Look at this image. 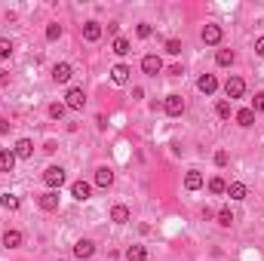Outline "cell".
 <instances>
[{
  "mask_svg": "<svg viewBox=\"0 0 264 261\" xmlns=\"http://www.w3.org/2000/svg\"><path fill=\"white\" fill-rule=\"evenodd\" d=\"M65 108H68V111H83V108H86V92H83V86H71V89H68Z\"/></svg>",
  "mask_w": 264,
  "mask_h": 261,
  "instance_id": "obj_1",
  "label": "cell"
},
{
  "mask_svg": "<svg viewBox=\"0 0 264 261\" xmlns=\"http://www.w3.org/2000/svg\"><path fill=\"white\" fill-rule=\"evenodd\" d=\"M43 184H46L49 190H59V187L65 184V169H62V166H49V169L43 172Z\"/></svg>",
  "mask_w": 264,
  "mask_h": 261,
  "instance_id": "obj_2",
  "label": "cell"
},
{
  "mask_svg": "<svg viewBox=\"0 0 264 261\" xmlns=\"http://www.w3.org/2000/svg\"><path fill=\"white\" fill-rule=\"evenodd\" d=\"M142 71H145L148 77H157V74L163 71V59L157 56V52H148V56L142 59Z\"/></svg>",
  "mask_w": 264,
  "mask_h": 261,
  "instance_id": "obj_3",
  "label": "cell"
},
{
  "mask_svg": "<svg viewBox=\"0 0 264 261\" xmlns=\"http://www.w3.org/2000/svg\"><path fill=\"white\" fill-rule=\"evenodd\" d=\"M224 92H227V98H243V92H246V80L243 77H227V83H224Z\"/></svg>",
  "mask_w": 264,
  "mask_h": 261,
  "instance_id": "obj_4",
  "label": "cell"
},
{
  "mask_svg": "<svg viewBox=\"0 0 264 261\" xmlns=\"http://www.w3.org/2000/svg\"><path fill=\"white\" fill-rule=\"evenodd\" d=\"M163 111H166L169 117H181V114H184V98H181V95H175V92H172V95H166Z\"/></svg>",
  "mask_w": 264,
  "mask_h": 261,
  "instance_id": "obj_5",
  "label": "cell"
},
{
  "mask_svg": "<svg viewBox=\"0 0 264 261\" xmlns=\"http://www.w3.org/2000/svg\"><path fill=\"white\" fill-rule=\"evenodd\" d=\"M71 77H74V68L68 65V62H59L56 68H52V83H71Z\"/></svg>",
  "mask_w": 264,
  "mask_h": 261,
  "instance_id": "obj_6",
  "label": "cell"
},
{
  "mask_svg": "<svg viewBox=\"0 0 264 261\" xmlns=\"http://www.w3.org/2000/svg\"><path fill=\"white\" fill-rule=\"evenodd\" d=\"M12 154H15V160H31V157H34V142H31V138H19L15 148H12Z\"/></svg>",
  "mask_w": 264,
  "mask_h": 261,
  "instance_id": "obj_7",
  "label": "cell"
},
{
  "mask_svg": "<svg viewBox=\"0 0 264 261\" xmlns=\"http://www.w3.org/2000/svg\"><path fill=\"white\" fill-rule=\"evenodd\" d=\"M221 25H203V34H200V37H203V43H209V46H218L221 43Z\"/></svg>",
  "mask_w": 264,
  "mask_h": 261,
  "instance_id": "obj_8",
  "label": "cell"
},
{
  "mask_svg": "<svg viewBox=\"0 0 264 261\" xmlns=\"http://www.w3.org/2000/svg\"><path fill=\"white\" fill-rule=\"evenodd\" d=\"M197 89H200L203 95H215V92H218V77H215V74H203V77L197 80Z\"/></svg>",
  "mask_w": 264,
  "mask_h": 261,
  "instance_id": "obj_9",
  "label": "cell"
},
{
  "mask_svg": "<svg viewBox=\"0 0 264 261\" xmlns=\"http://www.w3.org/2000/svg\"><path fill=\"white\" fill-rule=\"evenodd\" d=\"M37 203H40L43 212H56V209H59V190H46V194L37 197Z\"/></svg>",
  "mask_w": 264,
  "mask_h": 261,
  "instance_id": "obj_10",
  "label": "cell"
},
{
  "mask_svg": "<svg viewBox=\"0 0 264 261\" xmlns=\"http://www.w3.org/2000/svg\"><path fill=\"white\" fill-rule=\"evenodd\" d=\"M71 197L80 200V203H83V200H89V197H92V184H89V181H83V178L74 181V184H71Z\"/></svg>",
  "mask_w": 264,
  "mask_h": 261,
  "instance_id": "obj_11",
  "label": "cell"
},
{
  "mask_svg": "<svg viewBox=\"0 0 264 261\" xmlns=\"http://www.w3.org/2000/svg\"><path fill=\"white\" fill-rule=\"evenodd\" d=\"M74 255H77L80 261L92 258V255H95V243H92V240H77V243H74Z\"/></svg>",
  "mask_w": 264,
  "mask_h": 261,
  "instance_id": "obj_12",
  "label": "cell"
},
{
  "mask_svg": "<svg viewBox=\"0 0 264 261\" xmlns=\"http://www.w3.org/2000/svg\"><path fill=\"white\" fill-rule=\"evenodd\" d=\"M114 184V169L111 166H98L95 169V187H111Z\"/></svg>",
  "mask_w": 264,
  "mask_h": 261,
  "instance_id": "obj_13",
  "label": "cell"
},
{
  "mask_svg": "<svg viewBox=\"0 0 264 261\" xmlns=\"http://www.w3.org/2000/svg\"><path fill=\"white\" fill-rule=\"evenodd\" d=\"M129 74H132V68H129V65H123V62L111 68V80H114L117 86H123V83H126V80H129Z\"/></svg>",
  "mask_w": 264,
  "mask_h": 261,
  "instance_id": "obj_14",
  "label": "cell"
},
{
  "mask_svg": "<svg viewBox=\"0 0 264 261\" xmlns=\"http://www.w3.org/2000/svg\"><path fill=\"white\" fill-rule=\"evenodd\" d=\"M234 120H237V126H243V129H249V126L255 123V111H252V108H240V111L234 114Z\"/></svg>",
  "mask_w": 264,
  "mask_h": 261,
  "instance_id": "obj_15",
  "label": "cell"
},
{
  "mask_svg": "<svg viewBox=\"0 0 264 261\" xmlns=\"http://www.w3.org/2000/svg\"><path fill=\"white\" fill-rule=\"evenodd\" d=\"M129 218H132V212H129L123 203H117V206L111 209V221H114V224H129Z\"/></svg>",
  "mask_w": 264,
  "mask_h": 261,
  "instance_id": "obj_16",
  "label": "cell"
},
{
  "mask_svg": "<svg viewBox=\"0 0 264 261\" xmlns=\"http://www.w3.org/2000/svg\"><path fill=\"white\" fill-rule=\"evenodd\" d=\"M101 31H104V28H101L98 22H86V25H83V40H89V43H95V40L101 37Z\"/></svg>",
  "mask_w": 264,
  "mask_h": 261,
  "instance_id": "obj_17",
  "label": "cell"
},
{
  "mask_svg": "<svg viewBox=\"0 0 264 261\" xmlns=\"http://www.w3.org/2000/svg\"><path fill=\"white\" fill-rule=\"evenodd\" d=\"M184 187H187V190H200V187H203V172H200V169H190L187 175H184Z\"/></svg>",
  "mask_w": 264,
  "mask_h": 261,
  "instance_id": "obj_18",
  "label": "cell"
},
{
  "mask_svg": "<svg viewBox=\"0 0 264 261\" xmlns=\"http://www.w3.org/2000/svg\"><path fill=\"white\" fill-rule=\"evenodd\" d=\"M15 169V154L12 148H3L0 151V172H12Z\"/></svg>",
  "mask_w": 264,
  "mask_h": 261,
  "instance_id": "obj_19",
  "label": "cell"
},
{
  "mask_svg": "<svg viewBox=\"0 0 264 261\" xmlns=\"http://www.w3.org/2000/svg\"><path fill=\"white\" fill-rule=\"evenodd\" d=\"M246 194H249V187H246L243 181H231V184H227V197H231V200H246Z\"/></svg>",
  "mask_w": 264,
  "mask_h": 261,
  "instance_id": "obj_20",
  "label": "cell"
},
{
  "mask_svg": "<svg viewBox=\"0 0 264 261\" xmlns=\"http://www.w3.org/2000/svg\"><path fill=\"white\" fill-rule=\"evenodd\" d=\"M234 59H237V56H234V49H218V52H215L218 68H231V65H234Z\"/></svg>",
  "mask_w": 264,
  "mask_h": 261,
  "instance_id": "obj_21",
  "label": "cell"
},
{
  "mask_svg": "<svg viewBox=\"0 0 264 261\" xmlns=\"http://www.w3.org/2000/svg\"><path fill=\"white\" fill-rule=\"evenodd\" d=\"M3 246L6 249H19L22 246V231H6L3 234Z\"/></svg>",
  "mask_w": 264,
  "mask_h": 261,
  "instance_id": "obj_22",
  "label": "cell"
},
{
  "mask_svg": "<svg viewBox=\"0 0 264 261\" xmlns=\"http://www.w3.org/2000/svg\"><path fill=\"white\" fill-rule=\"evenodd\" d=\"M111 49L117 52V56H129V52H132V43H129L126 37H114V43H111Z\"/></svg>",
  "mask_w": 264,
  "mask_h": 261,
  "instance_id": "obj_23",
  "label": "cell"
},
{
  "mask_svg": "<svg viewBox=\"0 0 264 261\" xmlns=\"http://www.w3.org/2000/svg\"><path fill=\"white\" fill-rule=\"evenodd\" d=\"M126 261H148V249L145 246H129L126 249Z\"/></svg>",
  "mask_w": 264,
  "mask_h": 261,
  "instance_id": "obj_24",
  "label": "cell"
},
{
  "mask_svg": "<svg viewBox=\"0 0 264 261\" xmlns=\"http://www.w3.org/2000/svg\"><path fill=\"white\" fill-rule=\"evenodd\" d=\"M0 206H3V209H9V212H15V209L22 206V200L15 197V194H0Z\"/></svg>",
  "mask_w": 264,
  "mask_h": 261,
  "instance_id": "obj_25",
  "label": "cell"
},
{
  "mask_svg": "<svg viewBox=\"0 0 264 261\" xmlns=\"http://www.w3.org/2000/svg\"><path fill=\"white\" fill-rule=\"evenodd\" d=\"M215 218H218V224H221V228H231V224L237 221L231 209H218V212H215Z\"/></svg>",
  "mask_w": 264,
  "mask_h": 261,
  "instance_id": "obj_26",
  "label": "cell"
},
{
  "mask_svg": "<svg viewBox=\"0 0 264 261\" xmlns=\"http://www.w3.org/2000/svg\"><path fill=\"white\" fill-rule=\"evenodd\" d=\"M12 49H15V46H12L9 37H0V62H6V59L12 56Z\"/></svg>",
  "mask_w": 264,
  "mask_h": 261,
  "instance_id": "obj_27",
  "label": "cell"
},
{
  "mask_svg": "<svg viewBox=\"0 0 264 261\" xmlns=\"http://www.w3.org/2000/svg\"><path fill=\"white\" fill-rule=\"evenodd\" d=\"M65 114H68L65 101H52V104H49V117H52V120H62Z\"/></svg>",
  "mask_w": 264,
  "mask_h": 261,
  "instance_id": "obj_28",
  "label": "cell"
},
{
  "mask_svg": "<svg viewBox=\"0 0 264 261\" xmlns=\"http://www.w3.org/2000/svg\"><path fill=\"white\" fill-rule=\"evenodd\" d=\"M209 190H212V194H227V181L224 178H209Z\"/></svg>",
  "mask_w": 264,
  "mask_h": 261,
  "instance_id": "obj_29",
  "label": "cell"
},
{
  "mask_svg": "<svg viewBox=\"0 0 264 261\" xmlns=\"http://www.w3.org/2000/svg\"><path fill=\"white\" fill-rule=\"evenodd\" d=\"M62 37V25L59 22H49L46 25V40H59Z\"/></svg>",
  "mask_w": 264,
  "mask_h": 261,
  "instance_id": "obj_30",
  "label": "cell"
},
{
  "mask_svg": "<svg viewBox=\"0 0 264 261\" xmlns=\"http://www.w3.org/2000/svg\"><path fill=\"white\" fill-rule=\"evenodd\" d=\"M215 114H218L221 120H227V117H231V101H227V98H221V101L215 104Z\"/></svg>",
  "mask_w": 264,
  "mask_h": 261,
  "instance_id": "obj_31",
  "label": "cell"
},
{
  "mask_svg": "<svg viewBox=\"0 0 264 261\" xmlns=\"http://www.w3.org/2000/svg\"><path fill=\"white\" fill-rule=\"evenodd\" d=\"M135 34H138V37H142V40H148V37H151V34H154V28H151L148 22H138V28H135Z\"/></svg>",
  "mask_w": 264,
  "mask_h": 261,
  "instance_id": "obj_32",
  "label": "cell"
},
{
  "mask_svg": "<svg viewBox=\"0 0 264 261\" xmlns=\"http://www.w3.org/2000/svg\"><path fill=\"white\" fill-rule=\"evenodd\" d=\"M166 52H169V56H178V52H181V40L169 37V40H166Z\"/></svg>",
  "mask_w": 264,
  "mask_h": 261,
  "instance_id": "obj_33",
  "label": "cell"
},
{
  "mask_svg": "<svg viewBox=\"0 0 264 261\" xmlns=\"http://www.w3.org/2000/svg\"><path fill=\"white\" fill-rule=\"evenodd\" d=\"M252 111H264V92H255V98H252Z\"/></svg>",
  "mask_w": 264,
  "mask_h": 261,
  "instance_id": "obj_34",
  "label": "cell"
},
{
  "mask_svg": "<svg viewBox=\"0 0 264 261\" xmlns=\"http://www.w3.org/2000/svg\"><path fill=\"white\" fill-rule=\"evenodd\" d=\"M227 160H231L227 151H215V166H227Z\"/></svg>",
  "mask_w": 264,
  "mask_h": 261,
  "instance_id": "obj_35",
  "label": "cell"
},
{
  "mask_svg": "<svg viewBox=\"0 0 264 261\" xmlns=\"http://www.w3.org/2000/svg\"><path fill=\"white\" fill-rule=\"evenodd\" d=\"M181 74H184L181 65H169V77H181Z\"/></svg>",
  "mask_w": 264,
  "mask_h": 261,
  "instance_id": "obj_36",
  "label": "cell"
},
{
  "mask_svg": "<svg viewBox=\"0 0 264 261\" xmlns=\"http://www.w3.org/2000/svg\"><path fill=\"white\" fill-rule=\"evenodd\" d=\"M9 126H12L9 120H6V117H0V135H6V132H9Z\"/></svg>",
  "mask_w": 264,
  "mask_h": 261,
  "instance_id": "obj_37",
  "label": "cell"
},
{
  "mask_svg": "<svg viewBox=\"0 0 264 261\" xmlns=\"http://www.w3.org/2000/svg\"><path fill=\"white\" fill-rule=\"evenodd\" d=\"M255 52H258V56H261V59H264V34H261V37H258V40H255Z\"/></svg>",
  "mask_w": 264,
  "mask_h": 261,
  "instance_id": "obj_38",
  "label": "cell"
},
{
  "mask_svg": "<svg viewBox=\"0 0 264 261\" xmlns=\"http://www.w3.org/2000/svg\"><path fill=\"white\" fill-rule=\"evenodd\" d=\"M95 123H98V129H108V117L98 114V117H95Z\"/></svg>",
  "mask_w": 264,
  "mask_h": 261,
  "instance_id": "obj_39",
  "label": "cell"
},
{
  "mask_svg": "<svg viewBox=\"0 0 264 261\" xmlns=\"http://www.w3.org/2000/svg\"><path fill=\"white\" fill-rule=\"evenodd\" d=\"M6 83H9V74H6V71H0V86H6Z\"/></svg>",
  "mask_w": 264,
  "mask_h": 261,
  "instance_id": "obj_40",
  "label": "cell"
}]
</instances>
